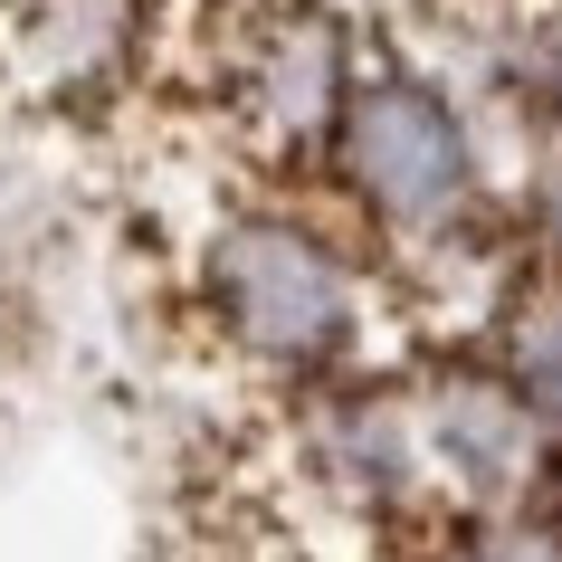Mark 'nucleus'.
<instances>
[{
  "label": "nucleus",
  "mask_w": 562,
  "mask_h": 562,
  "mask_svg": "<svg viewBox=\"0 0 562 562\" xmlns=\"http://www.w3.org/2000/svg\"><path fill=\"white\" fill-rule=\"evenodd\" d=\"M181 315L201 353L267 401L391 362L401 286L305 172H248L181 220Z\"/></svg>",
  "instance_id": "1"
},
{
  "label": "nucleus",
  "mask_w": 562,
  "mask_h": 562,
  "mask_svg": "<svg viewBox=\"0 0 562 562\" xmlns=\"http://www.w3.org/2000/svg\"><path fill=\"white\" fill-rule=\"evenodd\" d=\"M305 181L372 238V258L391 267L401 296L468 277V286H486V305H505L525 286L515 210L496 191L486 134H476L468 95L448 87L439 67L372 48L353 95H344V115L325 124V144L305 162Z\"/></svg>",
  "instance_id": "2"
},
{
  "label": "nucleus",
  "mask_w": 562,
  "mask_h": 562,
  "mask_svg": "<svg viewBox=\"0 0 562 562\" xmlns=\"http://www.w3.org/2000/svg\"><path fill=\"white\" fill-rule=\"evenodd\" d=\"M172 58V0H0V87L38 115H134Z\"/></svg>",
  "instance_id": "3"
},
{
  "label": "nucleus",
  "mask_w": 562,
  "mask_h": 562,
  "mask_svg": "<svg viewBox=\"0 0 562 562\" xmlns=\"http://www.w3.org/2000/svg\"><path fill=\"white\" fill-rule=\"evenodd\" d=\"M411 401H419L439 515H486V505H525L562 486V448L543 439V419L515 401V382L496 372V353L476 334L411 362Z\"/></svg>",
  "instance_id": "4"
},
{
  "label": "nucleus",
  "mask_w": 562,
  "mask_h": 562,
  "mask_svg": "<svg viewBox=\"0 0 562 562\" xmlns=\"http://www.w3.org/2000/svg\"><path fill=\"white\" fill-rule=\"evenodd\" d=\"M476 344L496 353V372L515 382V401H525V411L543 419V439L562 448V286H515V296L486 315Z\"/></svg>",
  "instance_id": "5"
},
{
  "label": "nucleus",
  "mask_w": 562,
  "mask_h": 562,
  "mask_svg": "<svg viewBox=\"0 0 562 562\" xmlns=\"http://www.w3.org/2000/svg\"><path fill=\"white\" fill-rule=\"evenodd\" d=\"M419 562H562V486L525 505H486V515H439Z\"/></svg>",
  "instance_id": "6"
}]
</instances>
